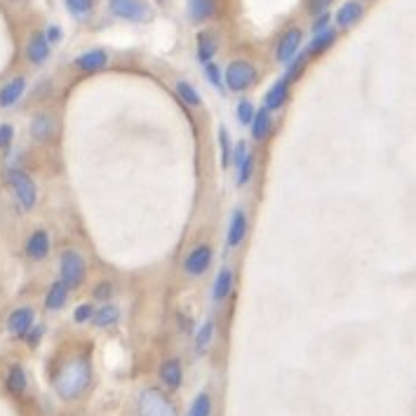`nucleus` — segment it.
Returning a JSON list of instances; mask_svg holds the SVG:
<instances>
[{
  "label": "nucleus",
  "instance_id": "obj_33",
  "mask_svg": "<svg viewBox=\"0 0 416 416\" xmlns=\"http://www.w3.org/2000/svg\"><path fill=\"white\" fill-rule=\"evenodd\" d=\"M254 113H257V106L249 102V99H240V102H237V106H235V116H237V123H240V125H245V127H249V125H252Z\"/></svg>",
  "mask_w": 416,
  "mask_h": 416
},
{
  "label": "nucleus",
  "instance_id": "obj_14",
  "mask_svg": "<svg viewBox=\"0 0 416 416\" xmlns=\"http://www.w3.org/2000/svg\"><path fill=\"white\" fill-rule=\"evenodd\" d=\"M287 99H289V82L284 78H280V80L273 82V85L269 87V92H266L264 109L275 113V111H280L284 104H287Z\"/></svg>",
  "mask_w": 416,
  "mask_h": 416
},
{
  "label": "nucleus",
  "instance_id": "obj_39",
  "mask_svg": "<svg viewBox=\"0 0 416 416\" xmlns=\"http://www.w3.org/2000/svg\"><path fill=\"white\" fill-rule=\"evenodd\" d=\"M249 153V148L245 141H237V144L233 146V153H230V163H233V168H237V165L245 160V156Z\"/></svg>",
  "mask_w": 416,
  "mask_h": 416
},
{
  "label": "nucleus",
  "instance_id": "obj_21",
  "mask_svg": "<svg viewBox=\"0 0 416 416\" xmlns=\"http://www.w3.org/2000/svg\"><path fill=\"white\" fill-rule=\"evenodd\" d=\"M55 127H57L55 118H52L50 113H38L31 120V136L35 141H47L55 134Z\"/></svg>",
  "mask_w": 416,
  "mask_h": 416
},
{
  "label": "nucleus",
  "instance_id": "obj_31",
  "mask_svg": "<svg viewBox=\"0 0 416 416\" xmlns=\"http://www.w3.org/2000/svg\"><path fill=\"white\" fill-rule=\"evenodd\" d=\"M306 64H308V52H299V55H296L292 62L287 64V73L282 75L284 80L289 82V85H292V82L299 78L301 73H304V69H306Z\"/></svg>",
  "mask_w": 416,
  "mask_h": 416
},
{
  "label": "nucleus",
  "instance_id": "obj_43",
  "mask_svg": "<svg viewBox=\"0 0 416 416\" xmlns=\"http://www.w3.org/2000/svg\"><path fill=\"white\" fill-rule=\"evenodd\" d=\"M40 334H43V327H33L31 332H28V343H31V346H35V343L40 341Z\"/></svg>",
  "mask_w": 416,
  "mask_h": 416
},
{
  "label": "nucleus",
  "instance_id": "obj_5",
  "mask_svg": "<svg viewBox=\"0 0 416 416\" xmlns=\"http://www.w3.org/2000/svg\"><path fill=\"white\" fill-rule=\"evenodd\" d=\"M136 416H177V409L163 390L144 388L136 397Z\"/></svg>",
  "mask_w": 416,
  "mask_h": 416
},
{
  "label": "nucleus",
  "instance_id": "obj_38",
  "mask_svg": "<svg viewBox=\"0 0 416 416\" xmlns=\"http://www.w3.org/2000/svg\"><path fill=\"white\" fill-rule=\"evenodd\" d=\"M332 3H334V0H308V12H311L313 17H320L325 15V12H329Z\"/></svg>",
  "mask_w": 416,
  "mask_h": 416
},
{
  "label": "nucleus",
  "instance_id": "obj_40",
  "mask_svg": "<svg viewBox=\"0 0 416 416\" xmlns=\"http://www.w3.org/2000/svg\"><path fill=\"white\" fill-rule=\"evenodd\" d=\"M15 139V127L10 123H3L0 125V148H8Z\"/></svg>",
  "mask_w": 416,
  "mask_h": 416
},
{
  "label": "nucleus",
  "instance_id": "obj_17",
  "mask_svg": "<svg viewBox=\"0 0 416 416\" xmlns=\"http://www.w3.org/2000/svg\"><path fill=\"white\" fill-rule=\"evenodd\" d=\"M24 92H26V78H24V75H17V78L8 80L3 85V90H0V109L15 106L24 97Z\"/></svg>",
  "mask_w": 416,
  "mask_h": 416
},
{
  "label": "nucleus",
  "instance_id": "obj_30",
  "mask_svg": "<svg viewBox=\"0 0 416 416\" xmlns=\"http://www.w3.org/2000/svg\"><path fill=\"white\" fill-rule=\"evenodd\" d=\"M214 412V400L207 390H200L198 395L193 397L191 407H188V414L186 416H212Z\"/></svg>",
  "mask_w": 416,
  "mask_h": 416
},
{
  "label": "nucleus",
  "instance_id": "obj_10",
  "mask_svg": "<svg viewBox=\"0 0 416 416\" xmlns=\"http://www.w3.org/2000/svg\"><path fill=\"white\" fill-rule=\"evenodd\" d=\"M233 284H235V271L230 266H224L219 269V273L214 275L210 296H212V304H224L226 299L233 292Z\"/></svg>",
  "mask_w": 416,
  "mask_h": 416
},
{
  "label": "nucleus",
  "instance_id": "obj_16",
  "mask_svg": "<svg viewBox=\"0 0 416 416\" xmlns=\"http://www.w3.org/2000/svg\"><path fill=\"white\" fill-rule=\"evenodd\" d=\"M109 64V52L106 50H90L82 52L80 57H75V69L82 73H97Z\"/></svg>",
  "mask_w": 416,
  "mask_h": 416
},
{
  "label": "nucleus",
  "instance_id": "obj_15",
  "mask_svg": "<svg viewBox=\"0 0 416 416\" xmlns=\"http://www.w3.org/2000/svg\"><path fill=\"white\" fill-rule=\"evenodd\" d=\"M273 125H275V120H273V113L266 111V109H257V113H254V118H252V125H249L252 139L257 141V144L266 141L269 139V134L273 132Z\"/></svg>",
  "mask_w": 416,
  "mask_h": 416
},
{
  "label": "nucleus",
  "instance_id": "obj_29",
  "mask_svg": "<svg viewBox=\"0 0 416 416\" xmlns=\"http://www.w3.org/2000/svg\"><path fill=\"white\" fill-rule=\"evenodd\" d=\"M177 94H179V99L186 106H191V109H198L200 104H203V97H200V92L195 90V85H191L188 80H177L174 85Z\"/></svg>",
  "mask_w": 416,
  "mask_h": 416
},
{
  "label": "nucleus",
  "instance_id": "obj_34",
  "mask_svg": "<svg viewBox=\"0 0 416 416\" xmlns=\"http://www.w3.org/2000/svg\"><path fill=\"white\" fill-rule=\"evenodd\" d=\"M205 78H207V82H210V85L214 87V90H219V92L226 90V85H224V71L219 69L214 62L205 64Z\"/></svg>",
  "mask_w": 416,
  "mask_h": 416
},
{
  "label": "nucleus",
  "instance_id": "obj_4",
  "mask_svg": "<svg viewBox=\"0 0 416 416\" xmlns=\"http://www.w3.org/2000/svg\"><path fill=\"white\" fill-rule=\"evenodd\" d=\"M8 183L12 193H15L17 205H19L24 212H31L35 203H38V186H35V181L31 179V174H26L24 170H10Z\"/></svg>",
  "mask_w": 416,
  "mask_h": 416
},
{
  "label": "nucleus",
  "instance_id": "obj_26",
  "mask_svg": "<svg viewBox=\"0 0 416 416\" xmlns=\"http://www.w3.org/2000/svg\"><path fill=\"white\" fill-rule=\"evenodd\" d=\"M254 170H257V156H254V151H249L245 156V160H242V163L235 168V183H237V186L245 188L247 183L252 181Z\"/></svg>",
  "mask_w": 416,
  "mask_h": 416
},
{
  "label": "nucleus",
  "instance_id": "obj_35",
  "mask_svg": "<svg viewBox=\"0 0 416 416\" xmlns=\"http://www.w3.org/2000/svg\"><path fill=\"white\" fill-rule=\"evenodd\" d=\"M219 146H221V168L228 170L230 168V153H233V141H230L228 129L226 127L219 129Z\"/></svg>",
  "mask_w": 416,
  "mask_h": 416
},
{
  "label": "nucleus",
  "instance_id": "obj_32",
  "mask_svg": "<svg viewBox=\"0 0 416 416\" xmlns=\"http://www.w3.org/2000/svg\"><path fill=\"white\" fill-rule=\"evenodd\" d=\"M66 10L75 17V19H85V17L92 15L94 0H66Z\"/></svg>",
  "mask_w": 416,
  "mask_h": 416
},
{
  "label": "nucleus",
  "instance_id": "obj_11",
  "mask_svg": "<svg viewBox=\"0 0 416 416\" xmlns=\"http://www.w3.org/2000/svg\"><path fill=\"white\" fill-rule=\"evenodd\" d=\"M33 323H35V313L33 308L28 306H21V308H15L8 318V332L12 336H26L28 332L33 329Z\"/></svg>",
  "mask_w": 416,
  "mask_h": 416
},
{
  "label": "nucleus",
  "instance_id": "obj_18",
  "mask_svg": "<svg viewBox=\"0 0 416 416\" xmlns=\"http://www.w3.org/2000/svg\"><path fill=\"white\" fill-rule=\"evenodd\" d=\"M50 50H52V45L47 43L45 33H33L26 45V57L31 64L40 66V64H45L47 59H50Z\"/></svg>",
  "mask_w": 416,
  "mask_h": 416
},
{
  "label": "nucleus",
  "instance_id": "obj_24",
  "mask_svg": "<svg viewBox=\"0 0 416 416\" xmlns=\"http://www.w3.org/2000/svg\"><path fill=\"white\" fill-rule=\"evenodd\" d=\"M195 45H198V59L203 64H210L214 55H217L219 45H217V38H214L212 31H200L198 38H195Z\"/></svg>",
  "mask_w": 416,
  "mask_h": 416
},
{
  "label": "nucleus",
  "instance_id": "obj_8",
  "mask_svg": "<svg viewBox=\"0 0 416 416\" xmlns=\"http://www.w3.org/2000/svg\"><path fill=\"white\" fill-rule=\"evenodd\" d=\"M247 230H249V217L242 207H235L230 212V219H228V228H226V247L228 249H237L245 242L247 237Z\"/></svg>",
  "mask_w": 416,
  "mask_h": 416
},
{
  "label": "nucleus",
  "instance_id": "obj_19",
  "mask_svg": "<svg viewBox=\"0 0 416 416\" xmlns=\"http://www.w3.org/2000/svg\"><path fill=\"white\" fill-rule=\"evenodd\" d=\"M362 15H365V8L358 3V0H348V3H343L341 8L336 10V26L338 28H350L355 26Z\"/></svg>",
  "mask_w": 416,
  "mask_h": 416
},
{
  "label": "nucleus",
  "instance_id": "obj_25",
  "mask_svg": "<svg viewBox=\"0 0 416 416\" xmlns=\"http://www.w3.org/2000/svg\"><path fill=\"white\" fill-rule=\"evenodd\" d=\"M214 10V0H188V17H191L193 24H203L207 19H212Z\"/></svg>",
  "mask_w": 416,
  "mask_h": 416
},
{
  "label": "nucleus",
  "instance_id": "obj_9",
  "mask_svg": "<svg viewBox=\"0 0 416 416\" xmlns=\"http://www.w3.org/2000/svg\"><path fill=\"white\" fill-rule=\"evenodd\" d=\"M301 43H304V31H301V28H296V26L294 28H287V31L280 35V40H278L275 59L287 66V64L292 62L296 55H299Z\"/></svg>",
  "mask_w": 416,
  "mask_h": 416
},
{
  "label": "nucleus",
  "instance_id": "obj_27",
  "mask_svg": "<svg viewBox=\"0 0 416 416\" xmlns=\"http://www.w3.org/2000/svg\"><path fill=\"white\" fill-rule=\"evenodd\" d=\"M214 334H217V327H214L212 320H205V323L198 327V332H195V350H198L200 355L214 343Z\"/></svg>",
  "mask_w": 416,
  "mask_h": 416
},
{
  "label": "nucleus",
  "instance_id": "obj_12",
  "mask_svg": "<svg viewBox=\"0 0 416 416\" xmlns=\"http://www.w3.org/2000/svg\"><path fill=\"white\" fill-rule=\"evenodd\" d=\"M160 381L165 383V388L170 390H179L183 386V362L179 358H168L163 360V365H160Z\"/></svg>",
  "mask_w": 416,
  "mask_h": 416
},
{
  "label": "nucleus",
  "instance_id": "obj_1",
  "mask_svg": "<svg viewBox=\"0 0 416 416\" xmlns=\"http://www.w3.org/2000/svg\"><path fill=\"white\" fill-rule=\"evenodd\" d=\"M92 381V367L85 358H73L62 367L55 379V390L64 400H75L87 390Z\"/></svg>",
  "mask_w": 416,
  "mask_h": 416
},
{
  "label": "nucleus",
  "instance_id": "obj_23",
  "mask_svg": "<svg viewBox=\"0 0 416 416\" xmlns=\"http://www.w3.org/2000/svg\"><path fill=\"white\" fill-rule=\"evenodd\" d=\"M336 43V31L334 28H325V31H320V33H315L313 35V40L308 43V57H318V55H323V52H327L329 50L332 45Z\"/></svg>",
  "mask_w": 416,
  "mask_h": 416
},
{
  "label": "nucleus",
  "instance_id": "obj_7",
  "mask_svg": "<svg viewBox=\"0 0 416 416\" xmlns=\"http://www.w3.org/2000/svg\"><path fill=\"white\" fill-rule=\"evenodd\" d=\"M214 261V249L207 245V242H198L188 249V254L183 257V273L188 278H203L207 271H210Z\"/></svg>",
  "mask_w": 416,
  "mask_h": 416
},
{
  "label": "nucleus",
  "instance_id": "obj_6",
  "mask_svg": "<svg viewBox=\"0 0 416 416\" xmlns=\"http://www.w3.org/2000/svg\"><path fill=\"white\" fill-rule=\"evenodd\" d=\"M109 10L113 17L134 24H146L153 19V8L146 0H109Z\"/></svg>",
  "mask_w": 416,
  "mask_h": 416
},
{
  "label": "nucleus",
  "instance_id": "obj_42",
  "mask_svg": "<svg viewBox=\"0 0 416 416\" xmlns=\"http://www.w3.org/2000/svg\"><path fill=\"white\" fill-rule=\"evenodd\" d=\"M45 38H47V43H50V45L59 43V40H62V28H59V26H50L45 31Z\"/></svg>",
  "mask_w": 416,
  "mask_h": 416
},
{
  "label": "nucleus",
  "instance_id": "obj_2",
  "mask_svg": "<svg viewBox=\"0 0 416 416\" xmlns=\"http://www.w3.org/2000/svg\"><path fill=\"white\" fill-rule=\"evenodd\" d=\"M87 266L85 257L78 249H64L62 257H59V280L66 284L69 289H78L85 282Z\"/></svg>",
  "mask_w": 416,
  "mask_h": 416
},
{
  "label": "nucleus",
  "instance_id": "obj_22",
  "mask_svg": "<svg viewBox=\"0 0 416 416\" xmlns=\"http://www.w3.org/2000/svg\"><path fill=\"white\" fill-rule=\"evenodd\" d=\"M92 323H94V327H99V329H111V327H116L120 323V308L113 304H102V308L94 311Z\"/></svg>",
  "mask_w": 416,
  "mask_h": 416
},
{
  "label": "nucleus",
  "instance_id": "obj_36",
  "mask_svg": "<svg viewBox=\"0 0 416 416\" xmlns=\"http://www.w3.org/2000/svg\"><path fill=\"white\" fill-rule=\"evenodd\" d=\"M94 311H97V308H94L92 304H78V306H75V311H73V323H75V325L92 323Z\"/></svg>",
  "mask_w": 416,
  "mask_h": 416
},
{
  "label": "nucleus",
  "instance_id": "obj_28",
  "mask_svg": "<svg viewBox=\"0 0 416 416\" xmlns=\"http://www.w3.org/2000/svg\"><path fill=\"white\" fill-rule=\"evenodd\" d=\"M5 386H8L10 393L21 395L26 390V372H24V367L12 365L8 370V377H5Z\"/></svg>",
  "mask_w": 416,
  "mask_h": 416
},
{
  "label": "nucleus",
  "instance_id": "obj_20",
  "mask_svg": "<svg viewBox=\"0 0 416 416\" xmlns=\"http://www.w3.org/2000/svg\"><path fill=\"white\" fill-rule=\"evenodd\" d=\"M69 292H71V289L62 280L52 282L50 289H47V294H45V308H47V311H52V313L62 311V308L66 306V301H69Z\"/></svg>",
  "mask_w": 416,
  "mask_h": 416
},
{
  "label": "nucleus",
  "instance_id": "obj_3",
  "mask_svg": "<svg viewBox=\"0 0 416 416\" xmlns=\"http://www.w3.org/2000/svg\"><path fill=\"white\" fill-rule=\"evenodd\" d=\"M257 82V69L247 59H233L224 71V85L228 92H247Z\"/></svg>",
  "mask_w": 416,
  "mask_h": 416
},
{
  "label": "nucleus",
  "instance_id": "obj_41",
  "mask_svg": "<svg viewBox=\"0 0 416 416\" xmlns=\"http://www.w3.org/2000/svg\"><path fill=\"white\" fill-rule=\"evenodd\" d=\"M329 12H325V15H320V17H315V21H313V33H320V31H325V28H329Z\"/></svg>",
  "mask_w": 416,
  "mask_h": 416
},
{
  "label": "nucleus",
  "instance_id": "obj_37",
  "mask_svg": "<svg viewBox=\"0 0 416 416\" xmlns=\"http://www.w3.org/2000/svg\"><path fill=\"white\" fill-rule=\"evenodd\" d=\"M92 296H94L97 301H104V304H109V299L113 296V284H111V282H99L97 287H94Z\"/></svg>",
  "mask_w": 416,
  "mask_h": 416
},
{
  "label": "nucleus",
  "instance_id": "obj_13",
  "mask_svg": "<svg viewBox=\"0 0 416 416\" xmlns=\"http://www.w3.org/2000/svg\"><path fill=\"white\" fill-rule=\"evenodd\" d=\"M26 257L31 261H43L47 259V254H50V233L43 228L33 230L31 235L26 237Z\"/></svg>",
  "mask_w": 416,
  "mask_h": 416
}]
</instances>
